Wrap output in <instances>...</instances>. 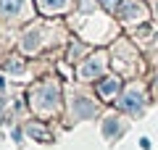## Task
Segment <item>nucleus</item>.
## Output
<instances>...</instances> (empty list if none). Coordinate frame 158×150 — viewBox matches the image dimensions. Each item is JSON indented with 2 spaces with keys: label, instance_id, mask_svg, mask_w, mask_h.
I'll return each mask as SVG.
<instances>
[{
  "label": "nucleus",
  "instance_id": "f03ea898",
  "mask_svg": "<svg viewBox=\"0 0 158 150\" xmlns=\"http://www.w3.org/2000/svg\"><path fill=\"white\" fill-rule=\"evenodd\" d=\"M0 8H3V13H8V16H16V13L24 11V0H0Z\"/></svg>",
  "mask_w": 158,
  "mask_h": 150
},
{
  "label": "nucleus",
  "instance_id": "423d86ee",
  "mask_svg": "<svg viewBox=\"0 0 158 150\" xmlns=\"http://www.w3.org/2000/svg\"><path fill=\"white\" fill-rule=\"evenodd\" d=\"M37 42H40L37 32H27V37H24V48H27V50H32V48H37Z\"/></svg>",
  "mask_w": 158,
  "mask_h": 150
},
{
  "label": "nucleus",
  "instance_id": "7ed1b4c3",
  "mask_svg": "<svg viewBox=\"0 0 158 150\" xmlns=\"http://www.w3.org/2000/svg\"><path fill=\"white\" fill-rule=\"evenodd\" d=\"M103 71V61L100 58H98V61H90V63H85V66H82V77L85 79H90L92 74H100Z\"/></svg>",
  "mask_w": 158,
  "mask_h": 150
},
{
  "label": "nucleus",
  "instance_id": "f257e3e1",
  "mask_svg": "<svg viewBox=\"0 0 158 150\" xmlns=\"http://www.w3.org/2000/svg\"><path fill=\"white\" fill-rule=\"evenodd\" d=\"M121 106H124L127 111H140L142 108V95L137 92V90H132V92H127V98L121 100Z\"/></svg>",
  "mask_w": 158,
  "mask_h": 150
},
{
  "label": "nucleus",
  "instance_id": "20e7f679",
  "mask_svg": "<svg viewBox=\"0 0 158 150\" xmlns=\"http://www.w3.org/2000/svg\"><path fill=\"white\" fill-rule=\"evenodd\" d=\"M118 90V79H106V82H100V92L103 95H111Z\"/></svg>",
  "mask_w": 158,
  "mask_h": 150
},
{
  "label": "nucleus",
  "instance_id": "0eeeda50",
  "mask_svg": "<svg viewBox=\"0 0 158 150\" xmlns=\"http://www.w3.org/2000/svg\"><path fill=\"white\" fill-rule=\"evenodd\" d=\"M56 95H58L56 90H45V100H42V106H45V108L53 106V103H56Z\"/></svg>",
  "mask_w": 158,
  "mask_h": 150
},
{
  "label": "nucleus",
  "instance_id": "39448f33",
  "mask_svg": "<svg viewBox=\"0 0 158 150\" xmlns=\"http://www.w3.org/2000/svg\"><path fill=\"white\" fill-rule=\"evenodd\" d=\"M140 11H142L140 6L129 3V6H124V8H121V16H124V19H135V16H140Z\"/></svg>",
  "mask_w": 158,
  "mask_h": 150
},
{
  "label": "nucleus",
  "instance_id": "1a4fd4ad",
  "mask_svg": "<svg viewBox=\"0 0 158 150\" xmlns=\"http://www.w3.org/2000/svg\"><path fill=\"white\" fill-rule=\"evenodd\" d=\"M106 3H108V6H116V3H118V0H106Z\"/></svg>",
  "mask_w": 158,
  "mask_h": 150
},
{
  "label": "nucleus",
  "instance_id": "6e6552de",
  "mask_svg": "<svg viewBox=\"0 0 158 150\" xmlns=\"http://www.w3.org/2000/svg\"><path fill=\"white\" fill-rule=\"evenodd\" d=\"M63 3H66V0H42V6H45V8H61Z\"/></svg>",
  "mask_w": 158,
  "mask_h": 150
}]
</instances>
